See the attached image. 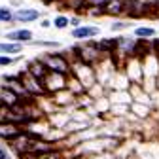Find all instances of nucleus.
Masks as SVG:
<instances>
[{
    "label": "nucleus",
    "instance_id": "obj_18",
    "mask_svg": "<svg viewBox=\"0 0 159 159\" xmlns=\"http://www.w3.org/2000/svg\"><path fill=\"white\" fill-rule=\"evenodd\" d=\"M51 23H53V29H57V30H65V29L70 27V15L57 13V15L51 19Z\"/></svg>",
    "mask_w": 159,
    "mask_h": 159
},
{
    "label": "nucleus",
    "instance_id": "obj_1",
    "mask_svg": "<svg viewBox=\"0 0 159 159\" xmlns=\"http://www.w3.org/2000/svg\"><path fill=\"white\" fill-rule=\"evenodd\" d=\"M70 53H72L70 61H82V63L91 65V66H97L102 59H106V55L101 51V48H98V44L95 42V40L80 42L78 46L70 48Z\"/></svg>",
    "mask_w": 159,
    "mask_h": 159
},
{
    "label": "nucleus",
    "instance_id": "obj_12",
    "mask_svg": "<svg viewBox=\"0 0 159 159\" xmlns=\"http://www.w3.org/2000/svg\"><path fill=\"white\" fill-rule=\"evenodd\" d=\"M19 102H21V97H19L17 93H13L6 85H0V104L6 106V108H11V106H15Z\"/></svg>",
    "mask_w": 159,
    "mask_h": 159
},
{
    "label": "nucleus",
    "instance_id": "obj_11",
    "mask_svg": "<svg viewBox=\"0 0 159 159\" xmlns=\"http://www.w3.org/2000/svg\"><path fill=\"white\" fill-rule=\"evenodd\" d=\"M19 133H23L21 125L11 123V121H2V123H0V138H2V140L10 142V140H13Z\"/></svg>",
    "mask_w": 159,
    "mask_h": 159
},
{
    "label": "nucleus",
    "instance_id": "obj_7",
    "mask_svg": "<svg viewBox=\"0 0 159 159\" xmlns=\"http://www.w3.org/2000/svg\"><path fill=\"white\" fill-rule=\"evenodd\" d=\"M97 36H101V27H97V25H85V23H82L80 27H72V30H70V38L78 40V42L95 40Z\"/></svg>",
    "mask_w": 159,
    "mask_h": 159
},
{
    "label": "nucleus",
    "instance_id": "obj_22",
    "mask_svg": "<svg viewBox=\"0 0 159 159\" xmlns=\"http://www.w3.org/2000/svg\"><path fill=\"white\" fill-rule=\"evenodd\" d=\"M84 23V15L82 13H78V15H72L70 17V27H80Z\"/></svg>",
    "mask_w": 159,
    "mask_h": 159
},
{
    "label": "nucleus",
    "instance_id": "obj_24",
    "mask_svg": "<svg viewBox=\"0 0 159 159\" xmlns=\"http://www.w3.org/2000/svg\"><path fill=\"white\" fill-rule=\"evenodd\" d=\"M0 159H10V152L4 146H0Z\"/></svg>",
    "mask_w": 159,
    "mask_h": 159
},
{
    "label": "nucleus",
    "instance_id": "obj_23",
    "mask_svg": "<svg viewBox=\"0 0 159 159\" xmlns=\"http://www.w3.org/2000/svg\"><path fill=\"white\" fill-rule=\"evenodd\" d=\"M40 27L42 29H49V27H53V23H51V19H40Z\"/></svg>",
    "mask_w": 159,
    "mask_h": 159
},
{
    "label": "nucleus",
    "instance_id": "obj_9",
    "mask_svg": "<svg viewBox=\"0 0 159 159\" xmlns=\"http://www.w3.org/2000/svg\"><path fill=\"white\" fill-rule=\"evenodd\" d=\"M6 40H10V42L29 44V42H32V40H34V32L29 30V29H15V30L6 32Z\"/></svg>",
    "mask_w": 159,
    "mask_h": 159
},
{
    "label": "nucleus",
    "instance_id": "obj_26",
    "mask_svg": "<svg viewBox=\"0 0 159 159\" xmlns=\"http://www.w3.org/2000/svg\"><path fill=\"white\" fill-rule=\"evenodd\" d=\"M152 17H153V19H159V8H157L153 13H152Z\"/></svg>",
    "mask_w": 159,
    "mask_h": 159
},
{
    "label": "nucleus",
    "instance_id": "obj_21",
    "mask_svg": "<svg viewBox=\"0 0 159 159\" xmlns=\"http://www.w3.org/2000/svg\"><path fill=\"white\" fill-rule=\"evenodd\" d=\"M17 61V57H11V55H4L0 53V66H10Z\"/></svg>",
    "mask_w": 159,
    "mask_h": 159
},
{
    "label": "nucleus",
    "instance_id": "obj_2",
    "mask_svg": "<svg viewBox=\"0 0 159 159\" xmlns=\"http://www.w3.org/2000/svg\"><path fill=\"white\" fill-rule=\"evenodd\" d=\"M40 59H42V63L46 65V68H48L49 72H59V74H66V76L72 74V61L66 57L65 51L44 53Z\"/></svg>",
    "mask_w": 159,
    "mask_h": 159
},
{
    "label": "nucleus",
    "instance_id": "obj_14",
    "mask_svg": "<svg viewBox=\"0 0 159 159\" xmlns=\"http://www.w3.org/2000/svg\"><path fill=\"white\" fill-rule=\"evenodd\" d=\"M134 27V21H131V19H125V17H116L114 21L110 23V32L112 34H121L125 32L127 29Z\"/></svg>",
    "mask_w": 159,
    "mask_h": 159
},
{
    "label": "nucleus",
    "instance_id": "obj_19",
    "mask_svg": "<svg viewBox=\"0 0 159 159\" xmlns=\"http://www.w3.org/2000/svg\"><path fill=\"white\" fill-rule=\"evenodd\" d=\"M13 13H15V10H11L10 6H0V23H4V25L15 23Z\"/></svg>",
    "mask_w": 159,
    "mask_h": 159
},
{
    "label": "nucleus",
    "instance_id": "obj_3",
    "mask_svg": "<svg viewBox=\"0 0 159 159\" xmlns=\"http://www.w3.org/2000/svg\"><path fill=\"white\" fill-rule=\"evenodd\" d=\"M72 76H76L80 82L84 84V87L89 91L95 84H97V72L95 66L85 65L82 61H72Z\"/></svg>",
    "mask_w": 159,
    "mask_h": 159
},
{
    "label": "nucleus",
    "instance_id": "obj_13",
    "mask_svg": "<svg viewBox=\"0 0 159 159\" xmlns=\"http://www.w3.org/2000/svg\"><path fill=\"white\" fill-rule=\"evenodd\" d=\"M133 36L138 40H153L157 36V30L150 25H134L133 27Z\"/></svg>",
    "mask_w": 159,
    "mask_h": 159
},
{
    "label": "nucleus",
    "instance_id": "obj_6",
    "mask_svg": "<svg viewBox=\"0 0 159 159\" xmlns=\"http://www.w3.org/2000/svg\"><path fill=\"white\" fill-rule=\"evenodd\" d=\"M19 78H21L25 89H27L32 97H46V95H48V91H46V87H44V82H40L38 78L30 76L27 70H21V72H19Z\"/></svg>",
    "mask_w": 159,
    "mask_h": 159
},
{
    "label": "nucleus",
    "instance_id": "obj_16",
    "mask_svg": "<svg viewBox=\"0 0 159 159\" xmlns=\"http://www.w3.org/2000/svg\"><path fill=\"white\" fill-rule=\"evenodd\" d=\"M23 159H65V153L61 148H55V150H49L44 153H27V155H23Z\"/></svg>",
    "mask_w": 159,
    "mask_h": 159
},
{
    "label": "nucleus",
    "instance_id": "obj_15",
    "mask_svg": "<svg viewBox=\"0 0 159 159\" xmlns=\"http://www.w3.org/2000/svg\"><path fill=\"white\" fill-rule=\"evenodd\" d=\"M123 6L125 0H108V4L104 6V11L108 17H123Z\"/></svg>",
    "mask_w": 159,
    "mask_h": 159
},
{
    "label": "nucleus",
    "instance_id": "obj_4",
    "mask_svg": "<svg viewBox=\"0 0 159 159\" xmlns=\"http://www.w3.org/2000/svg\"><path fill=\"white\" fill-rule=\"evenodd\" d=\"M123 17L131 19V21H138V19L150 17V8L146 4V0H125Z\"/></svg>",
    "mask_w": 159,
    "mask_h": 159
},
{
    "label": "nucleus",
    "instance_id": "obj_8",
    "mask_svg": "<svg viewBox=\"0 0 159 159\" xmlns=\"http://www.w3.org/2000/svg\"><path fill=\"white\" fill-rule=\"evenodd\" d=\"M40 17H42V11L36 10V8H17L15 13H13V19L15 23H34V21H40Z\"/></svg>",
    "mask_w": 159,
    "mask_h": 159
},
{
    "label": "nucleus",
    "instance_id": "obj_20",
    "mask_svg": "<svg viewBox=\"0 0 159 159\" xmlns=\"http://www.w3.org/2000/svg\"><path fill=\"white\" fill-rule=\"evenodd\" d=\"M30 46H38V48H48V49H57L61 48V44L55 42V40H32V42H29Z\"/></svg>",
    "mask_w": 159,
    "mask_h": 159
},
{
    "label": "nucleus",
    "instance_id": "obj_17",
    "mask_svg": "<svg viewBox=\"0 0 159 159\" xmlns=\"http://www.w3.org/2000/svg\"><path fill=\"white\" fill-rule=\"evenodd\" d=\"M21 51H23L21 42H10V40L0 42V53H4V55H19Z\"/></svg>",
    "mask_w": 159,
    "mask_h": 159
},
{
    "label": "nucleus",
    "instance_id": "obj_25",
    "mask_svg": "<svg viewBox=\"0 0 159 159\" xmlns=\"http://www.w3.org/2000/svg\"><path fill=\"white\" fill-rule=\"evenodd\" d=\"M44 4H48V6H53V4H57V6H61V2L63 0H42Z\"/></svg>",
    "mask_w": 159,
    "mask_h": 159
},
{
    "label": "nucleus",
    "instance_id": "obj_10",
    "mask_svg": "<svg viewBox=\"0 0 159 159\" xmlns=\"http://www.w3.org/2000/svg\"><path fill=\"white\" fill-rule=\"evenodd\" d=\"M25 70H27L30 76L38 78L40 82H44V78H46V76H48V72H49V70L46 68V65L42 63V59H40V57H38V59H32V61L27 65V68H25Z\"/></svg>",
    "mask_w": 159,
    "mask_h": 159
},
{
    "label": "nucleus",
    "instance_id": "obj_5",
    "mask_svg": "<svg viewBox=\"0 0 159 159\" xmlns=\"http://www.w3.org/2000/svg\"><path fill=\"white\" fill-rule=\"evenodd\" d=\"M68 84V76L66 74H59V72H48V76L44 78V87L48 91V95H55L59 91L66 89Z\"/></svg>",
    "mask_w": 159,
    "mask_h": 159
}]
</instances>
